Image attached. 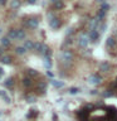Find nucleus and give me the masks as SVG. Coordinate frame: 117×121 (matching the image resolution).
<instances>
[{
  "instance_id": "nucleus-1",
  "label": "nucleus",
  "mask_w": 117,
  "mask_h": 121,
  "mask_svg": "<svg viewBox=\"0 0 117 121\" xmlns=\"http://www.w3.org/2000/svg\"><path fill=\"white\" fill-rule=\"evenodd\" d=\"M59 59L60 62L64 64V67H69L71 63H72V59H73V54H72L71 51H68V49H64L62 51V53L59 54Z\"/></svg>"
},
{
  "instance_id": "nucleus-2",
  "label": "nucleus",
  "mask_w": 117,
  "mask_h": 121,
  "mask_svg": "<svg viewBox=\"0 0 117 121\" xmlns=\"http://www.w3.org/2000/svg\"><path fill=\"white\" fill-rule=\"evenodd\" d=\"M88 81H89V83H92V85H100V83L102 82V77L97 73H93V74L89 76Z\"/></svg>"
},
{
  "instance_id": "nucleus-3",
  "label": "nucleus",
  "mask_w": 117,
  "mask_h": 121,
  "mask_svg": "<svg viewBox=\"0 0 117 121\" xmlns=\"http://www.w3.org/2000/svg\"><path fill=\"white\" fill-rule=\"evenodd\" d=\"M78 44L81 48H86L87 45H88V39H87V37L84 34H81L79 35V39H78Z\"/></svg>"
},
{
  "instance_id": "nucleus-4",
  "label": "nucleus",
  "mask_w": 117,
  "mask_h": 121,
  "mask_svg": "<svg viewBox=\"0 0 117 121\" xmlns=\"http://www.w3.org/2000/svg\"><path fill=\"white\" fill-rule=\"evenodd\" d=\"M25 25L30 29H35V28H38V25H39V22H38L37 19H29V20H26Z\"/></svg>"
},
{
  "instance_id": "nucleus-5",
  "label": "nucleus",
  "mask_w": 117,
  "mask_h": 121,
  "mask_svg": "<svg viewBox=\"0 0 117 121\" xmlns=\"http://www.w3.org/2000/svg\"><path fill=\"white\" fill-rule=\"evenodd\" d=\"M115 45H116V40H115V38H113V37H109L108 39L106 40V47H107V49L115 48Z\"/></svg>"
},
{
  "instance_id": "nucleus-6",
  "label": "nucleus",
  "mask_w": 117,
  "mask_h": 121,
  "mask_svg": "<svg viewBox=\"0 0 117 121\" xmlns=\"http://www.w3.org/2000/svg\"><path fill=\"white\" fill-rule=\"evenodd\" d=\"M109 68H111V64H109L108 62H102L100 64V71L101 72H108Z\"/></svg>"
},
{
  "instance_id": "nucleus-7",
  "label": "nucleus",
  "mask_w": 117,
  "mask_h": 121,
  "mask_svg": "<svg viewBox=\"0 0 117 121\" xmlns=\"http://www.w3.org/2000/svg\"><path fill=\"white\" fill-rule=\"evenodd\" d=\"M0 97H1L3 100L6 102V104H10V102H11V98H10L9 96H8L6 91H4V90H1V91H0Z\"/></svg>"
},
{
  "instance_id": "nucleus-8",
  "label": "nucleus",
  "mask_w": 117,
  "mask_h": 121,
  "mask_svg": "<svg viewBox=\"0 0 117 121\" xmlns=\"http://www.w3.org/2000/svg\"><path fill=\"white\" fill-rule=\"evenodd\" d=\"M50 26L53 29H58L59 26H60V20L58 18H54V19H52L50 20Z\"/></svg>"
},
{
  "instance_id": "nucleus-9",
  "label": "nucleus",
  "mask_w": 117,
  "mask_h": 121,
  "mask_svg": "<svg viewBox=\"0 0 117 121\" xmlns=\"http://www.w3.org/2000/svg\"><path fill=\"white\" fill-rule=\"evenodd\" d=\"M37 88H38V91H39L40 93H44L45 90H47V83H45V82H39Z\"/></svg>"
},
{
  "instance_id": "nucleus-10",
  "label": "nucleus",
  "mask_w": 117,
  "mask_h": 121,
  "mask_svg": "<svg viewBox=\"0 0 117 121\" xmlns=\"http://www.w3.org/2000/svg\"><path fill=\"white\" fill-rule=\"evenodd\" d=\"M14 85V81H13V78L9 77V78H6L5 81H4V87H6V88H11Z\"/></svg>"
},
{
  "instance_id": "nucleus-11",
  "label": "nucleus",
  "mask_w": 117,
  "mask_h": 121,
  "mask_svg": "<svg viewBox=\"0 0 117 121\" xmlns=\"http://www.w3.org/2000/svg\"><path fill=\"white\" fill-rule=\"evenodd\" d=\"M98 37H100V34H98L97 30H91V33H89V38H91V40H97L98 39Z\"/></svg>"
},
{
  "instance_id": "nucleus-12",
  "label": "nucleus",
  "mask_w": 117,
  "mask_h": 121,
  "mask_svg": "<svg viewBox=\"0 0 117 121\" xmlns=\"http://www.w3.org/2000/svg\"><path fill=\"white\" fill-rule=\"evenodd\" d=\"M23 85H24V87H26V88H29V87L33 85L32 78H30V77H25L24 79H23Z\"/></svg>"
},
{
  "instance_id": "nucleus-13",
  "label": "nucleus",
  "mask_w": 117,
  "mask_h": 121,
  "mask_svg": "<svg viewBox=\"0 0 117 121\" xmlns=\"http://www.w3.org/2000/svg\"><path fill=\"white\" fill-rule=\"evenodd\" d=\"M10 44H11V40H10V38H3L1 39V45L4 48H8V47H10Z\"/></svg>"
},
{
  "instance_id": "nucleus-14",
  "label": "nucleus",
  "mask_w": 117,
  "mask_h": 121,
  "mask_svg": "<svg viewBox=\"0 0 117 121\" xmlns=\"http://www.w3.org/2000/svg\"><path fill=\"white\" fill-rule=\"evenodd\" d=\"M23 47H24L26 51H28V49H34V43L32 40H25L24 42V45H23Z\"/></svg>"
},
{
  "instance_id": "nucleus-15",
  "label": "nucleus",
  "mask_w": 117,
  "mask_h": 121,
  "mask_svg": "<svg viewBox=\"0 0 117 121\" xmlns=\"http://www.w3.org/2000/svg\"><path fill=\"white\" fill-rule=\"evenodd\" d=\"M0 62L4 63V64H10L11 63V58L9 56H3L1 58H0Z\"/></svg>"
},
{
  "instance_id": "nucleus-16",
  "label": "nucleus",
  "mask_w": 117,
  "mask_h": 121,
  "mask_svg": "<svg viewBox=\"0 0 117 121\" xmlns=\"http://www.w3.org/2000/svg\"><path fill=\"white\" fill-rule=\"evenodd\" d=\"M9 38L10 39H18V30L17 29H11L9 32Z\"/></svg>"
},
{
  "instance_id": "nucleus-17",
  "label": "nucleus",
  "mask_w": 117,
  "mask_h": 121,
  "mask_svg": "<svg viewBox=\"0 0 117 121\" xmlns=\"http://www.w3.org/2000/svg\"><path fill=\"white\" fill-rule=\"evenodd\" d=\"M52 85L55 87V88H62V87L64 86V82L62 81H55V79H53L52 81Z\"/></svg>"
},
{
  "instance_id": "nucleus-18",
  "label": "nucleus",
  "mask_w": 117,
  "mask_h": 121,
  "mask_svg": "<svg viewBox=\"0 0 117 121\" xmlns=\"http://www.w3.org/2000/svg\"><path fill=\"white\" fill-rule=\"evenodd\" d=\"M44 64H45V67H47L48 69L52 67V60H50V57H47V56L44 57Z\"/></svg>"
},
{
  "instance_id": "nucleus-19",
  "label": "nucleus",
  "mask_w": 117,
  "mask_h": 121,
  "mask_svg": "<svg viewBox=\"0 0 117 121\" xmlns=\"http://www.w3.org/2000/svg\"><path fill=\"white\" fill-rule=\"evenodd\" d=\"M24 38H25V32L21 29H18V39L21 40V39H24Z\"/></svg>"
},
{
  "instance_id": "nucleus-20",
  "label": "nucleus",
  "mask_w": 117,
  "mask_h": 121,
  "mask_svg": "<svg viewBox=\"0 0 117 121\" xmlns=\"http://www.w3.org/2000/svg\"><path fill=\"white\" fill-rule=\"evenodd\" d=\"M10 5H11V8H13V9H18V8L20 6V1H19V0H13Z\"/></svg>"
},
{
  "instance_id": "nucleus-21",
  "label": "nucleus",
  "mask_w": 117,
  "mask_h": 121,
  "mask_svg": "<svg viewBox=\"0 0 117 121\" xmlns=\"http://www.w3.org/2000/svg\"><path fill=\"white\" fill-rule=\"evenodd\" d=\"M15 52H17V54H24V53L26 52V49L24 48V47H18L17 49H15Z\"/></svg>"
},
{
  "instance_id": "nucleus-22",
  "label": "nucleus",
  "mask_w": 117,
  "mask_h": 121,
  "mask_svg": "<svg viewBox=\"0 0 117 121\" xmlns=\"http://www.w3.org/2000/svg\"><path fill=\"white\" fill-rule=\"evenodd\" d=\"M26 101L29 102V104H33V102H35V96H33V95H28V96L25 97Z\"/></svg>"
},
{
  "instance_id": "nucleus-23",
  "label": "nucleus",
  "mask_w": 117,
  "mask_h": 121,
  "mask_svg": "<svg viewBox=\"0 0 117 121\" xmlns=\"http://www.w3.org/2000/svg\"><path fill=\"white\" fill-rule=\"evenodd\" d=\"M28 74L29 77H34V76H38V72L35 69H28Z\"/></svg>"
},
{
  "instance_id": "nucleus-24",
  "label": "nucleus",
  "mask_w": 117,
  "mask_h": 121,
  "mask_svg": "<svg viewBox=\"0 0 117 121\" xmlns=\"http://www.w3.org/2000/svg\"><path fill=\"white\" fill-rule=\"evenodd\" d=\"M112 95H113V92L108 90V91H106V92H103V97H111Z\"/></svg>"
},
{
  "instance_id": "nucleus-25",
  "label": "nucleus",
  "mask_w": 117,
  "mask_h": 121,
  "mask_svg": "<svg viewBox=\"0 0 117 121\" xmlns=\"http://www.w3.org/2000/svg\"><path fill=\"white\" fill-rule=\"evenodd\" d=\"M78 91H79L78 88H71L69 90V93L71 95H75V93H78Z\"/></svg>"
},
{
  "instance_id": "nucleus-26",
  "label": "nucleus",
  "mask_w": 117,
  "mask_h": 121,
  "mask_svg": "<svg viewBox=\"0 0 117 121\" xmlns=\"http://www.w3.org/2000/svg\"><path fill=\"white\" fill-rule=\"evenodd\" d=\"M4 56V51H3V48H0V58Z\"/></svg>"
},
{
  "instance_id": "nucleus-27",
  "label": "nucleus",
  "mask_w": 117,
  "mask_h": 121,
  "mask_svg": "<svg viewBox=\"0 0 117 121\" xmlns=\"http://www.w3.org/2000/svg\"><path fill=\"white\" fill-rule=\"evenodd\" d=\"M47 74L49 76V77H53V73H52V72H49V71L47 72Z\"/></svg>"
},
{
  "instance_id": "nucleus-28",
  "label": "nucleus",
  "mask_w": 117,
  "mask_h": 121,
  "mask_svg": "<svg viewBox=\"0 0 117 121\" xmlns=\"http://www.w3.org/2000/svg\"><path fill=\"white\" fill-rule=\"evenodd\" d=\"M4 73V71H3V68H0V77H1V74Z\"/></svg>"
}]
</instances>
